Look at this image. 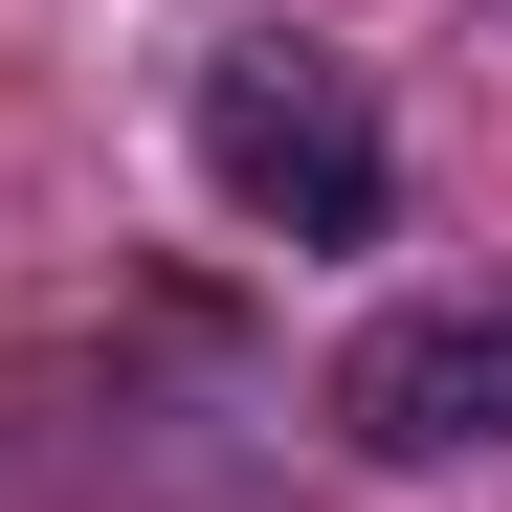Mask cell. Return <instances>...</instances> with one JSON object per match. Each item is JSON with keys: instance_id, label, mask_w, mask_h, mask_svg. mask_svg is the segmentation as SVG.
I'll use <instances>...</instances> for the list:
<instances>
[{"instance_id": "1", "label": "cell", "mask_w": 512, "mask_h": 512, "mask_svg": "<svg viewBox=\"0 0 512 512\" xmlns=\"http://www.w3.org/2000/svg\"><path fill=\"white\" fill-rule=\"evenodd\" d=\"M179 156H201V201L245 245H379L401 223V112H379V67L312 45V23H223L179 67Z\"/></svg>"}, {"instance_id": "2", "label": "cell", "mask_w": 512, "mask_h": 512, "mask_svg": "<svg viewBox=\"0 0 512 512\" xmlns=\"http://www.w3.org/2000/svg\"><path fill=\"white\" fill-rule=\"evenodd\" d=\"M312 423H334L357 468H401V490H446V468H512V268L357 312V334H334V379H312Z\"/></svg>"}]
</instances>
